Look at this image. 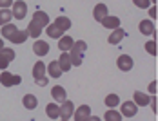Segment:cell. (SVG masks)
Segmentation results:
<instances>
[{
	"instance_id": "cell-31",
	"label": "cell",
	"mask_w": 158,
	"mask_h": 121,
	"mask_svg": "<svg viewBox=\"0 0 158 121\" xmlns=\"http://www.w3.org/2000/svg\"><path fill=\"white\" fill-rule=\"evenodd\" d=\"M35 83H36L38 87H46V85H48V76H44V78H38V80H35Z\"/></svg>"
},
{
	"instance_id": "cell-28",
	"label": "cell",
	"mask_w": 158,
	"mask_h": 121,
	"mask_svg": "<svg viewBox=\"0 0 158 121\" xmlns=\"http://www.w3.org/2000/svg\"><path fill=\"white\" fill-rule=\"evenodd\" d=\"M106 105L109 107V108H114L116 105H120V98L116 94H107L106 96Z\"/></svg>"
},
{
	"instance_id": "cell-22",
	"label": "cell",
	"mask_w": 158,
	"mask_h": 121,
	"mask_svg": "<svg viewBox=\"0 0 158 121\" xmlns=\"http://www.w3.org/2000/svg\"><path fill=\"white\" fill-rule=\"evenodd\" d=\"M22 103H24V107H26L27 110H33V108H36V105H38V100H36V96H33V94H26V96L22 98Z\"/></svg>"
},
{
	"instance_id": "cell-10",
	"label": "cell",
	"mask_w": 158,
	"mask_h": 121,
	"mask_svg": "<svg viewBox=\"0 0 158 121\" xmlns=\"http://www.w3.org/2000/svg\"><path fill=\"white\" fill-rule=\"evenodd\" d=\"M126 31L122 29V27H118V29H113V33L109 34V38H107V42H109L111 45H116V44H120L124 38H126Z\"/></svg>"
},
{
	"instance_id": "cell-12",
	"label": "cell",
	"mask_w": 158,
	"mask_h": 121,
	"mask_svg": "<svg viewBox=\"0 0 158 121\" xmlns=\"http://www.w3.org/2000/svg\"><path fill=\"white\" fill-rule=\"evenodd\" d=\"M106 16H107V6L102 4V2H98L95 6V9H93V18H95L96 22H102Z\"/></svg>"
},
{
	"instance_id": "cell-9",
	"label": "cell",
	"mask_w": 158,
	"mask_h": 121,
	"mask_svg": "<svg viewBox=\"0 0 158 121\" xmlns=\"http://www.w3.org/2000/svg\"><path fill=\"white\" fill-rule=\"evenodd\" d=\"M120 110H122V116H126V118H133V116H136L138 105H136L135 101H129V100H127L126 103H122Z\"/></svg>"
},
{
	"instance_id": "cell-29",
	"label": "cell",
	"mask_w": 158,
	"mask_h": 121,
	"mask_svg": "<svg viewBox=\"0 0 158 121\" xmlns=\"http://www.w3.org/2000/svg\"><path fill=\"white\" fill-rule=\"evenodd\" d=\"M145 51H147L149 54H153V56L156 54V47H155V42H153V40H149V42L145 44Z\"/></svg>"
},
{
	"instance_id": "cell-33",
	"label": "cell",
	"mask_w": 158,
	"mask_h": 121,
	"mask_svg": "<svg viewBox=\"0 0 158 121\" xmlns=\"http://www.w3.org/2000/svg\"><path fill=\"white\" fill-rule=\"evenodd\" d=\"M149 92H151V94L156 92V81H151V83H149Z\"/></svg>"
},
{
	"instance_id": "cell-20",
	"label": "cell",
	"mask_w": 158,
	"mask_h": 121,
	"mask_svg": "<svg viewBox=\"0 0 158 121\" xmlns=\"http://www.w3.org/2000/svg\"><path fill=\"white\" fill-rule=\"evenodd\" d=\"M102 25H104L106 29H118V27H120V18L107 15L104 20H102Z\"/></svg>"
},
{
	"instance_id": "cell-13",
	"label": "cell",
	"mask_w": 158,
	"mask_h": 121,
	"mask_svg": "<svg viewBox=\"0 0 158 121\" xmlns=\"http://www.w3.org/2000/svg\"><path fill=\"white\" fill-rule=\"evenodd\" d=\"M89 116H91V107L89 105H80L75 110V114H73L75 121H84L85 118H89Z\"/></svg>"
},
{
	"instance_id": "cell-26",
	"label": "cell",
	"mask_w": 158,
	"mask_h": 121,
	"mask_svg": "<svg viewBox=\"0 0 158 121\" xmlns=\"http://www.w3.org/2000/svg\"><path fill=\"white\" fill-rule=\"evenodd\" d=\"M11 18H13V11L11 9H0V25L11 24Z\"/></svg>"
},
{
	"instance_id": "cell-8",
	"label": "cell",
	"mask_w": 158,
	"mask_h": 121,
	"mask_svg": "<svg viewBox=\"0 0 158 121\" xmlns=\"http://www.w3.org/2000/svg\"><path fill=\"white\" fill-rule=\"evenodd\" d=\"M116 67L120 71H124V72H129L133 69V58L129 54H120L118 60H116Z\"/></svg>"
},
{
	"instance_id": "cell-2",
	"label": "cell",
	"mask_w": 158,
	"mask_h": 121,
	"mask_svg": "<svg viewBox=\"0 0 158 121\" xmlns=\"http://www.w3.org/2000/svg\"><path fill=\"white\" fill-rule=\"evenodd\" d=\"M2 36L6 40H11L13 44H24L29 36V31H20L13 24H6V25H2Z\"/></svg>"
},
{
	"instance_id": "cell-15",
	"label": "cell",
	"mask_w": 158,
	"mask_h": 121,
	"mask_svg": "<svg viewBox=\"0 0 158 121\" xmlns=\"http://www.w3.org/2000/svg\"><path fill=\"white\" fill-rule=\"evenodd\" d=\"M75 45V40L71 38V36H67V34H64L62 38L58 40V49L62 51V53H67V51H71Z\"/></svg>"
},
{
	"instance_id": "cell-7",
	"label": "cell",
	"mask_w": 158,
	"mask_h": 121,
	"mask_svg": "<svg viewBox=\"0 0 158 121\" xmlns=\"http://www.w3.org/2000/svg\"><path fill=\"white\" fill-rule=\"evenodd\" d=\"M75 103L73 101H69V100H65L62 105H60V118L62 119H71V116L75 114Z\"/></svg>"
},
{
	"instance_id": "cell-17",
	"label": "cell",
	"mask_w": 158,
	"mask_h": 121,
	"mask_svg": "<svg viewBox=\"0 0 158 121\" xmlns=\"http://www.w3.org/2000/svg\"><path fill=\"white\" fill-rule=\"evenodd\" d=\"M46 33L49 34V38H55V40H56V38L60 40V38L64 36V31L60 29V27H58L55 22H53V24H49L48 27H46Z\"/></svg>"
},
{
	"instance_id": "cell-23",
	"label": "cell",
	"mask_w": 158,
	"mask_h": 121,
	"mask_svg": "<svg viewBox=\"0 0 158 121\" xmlns=\"http://www.w3.org/2000/svg\"><path fill=\"white\" fill-rule=\"evenodd\" d=\"M46 71H48V67L44 65V61H36L35 67H33V76H35V80L44 78V76H46Z\"/></svg>"
},
{
	"instance_id": "cell-34",
	"label": "cell",
	"mask_w": 158,
	"mask_h": 121,
	"mask_svg": "<svg viewBox=\"0 0 158 121\" xmlns=\"http://www.w3.org/2000/svg\"><path fill=\"white\" fill-rule=\"evenodd\" d=\"M149 15L151 18H156V7H149Z\"/></svg>"
},
{
	"instance_id": "cell-11",
	"label": "cell",
	"mask_w": 158,
	"mask_h": 121,
	"mask_svg": "<svg viewBox=\"0 0 158 121\" xmlns=\"http://www.w3.org/2000/svg\"><path fill=\"white\" fill-rule=\"evenodd\" d=\"M33 53L36 54V56H46L49 53V45H48V42H44V40H36L35 44H33Z\"/></svg>"
},
{
	"instance_id": "cell-24",
	"label": "cell",
	"mask_w": 158,
	"mask_h": 121,
	"mask_svg": "<svg viewBox=\"0 0 158 121\" xmlns=\"http://www.w3.org/2000/svg\"><path fill=\"white\" fill-rule=\"evenodd\" d=\"M46 114H48L51 119H56V118H60V107L56 105V103H49L46 107Z\"/></svg>"
},
{
	"instance_id": "cell-27",
	"label": "cell",
	"mask_w": 158,
	"mask_h": 121,
	"mask_svg": "<svg viewBox=\"0 0 158 121\" xmlns=\"http://www.w3.org/2000/svg\"><path fill=\"white\" fill-rule=\"evenodd\" d=\"M55 24H56L64 33H65L67 29H71V20H69V18H65V16H58V18L55 20Z\"/></svg>"
},
{
	"instance_id": "cell-3",
	"label": "cell",
	"mask_w": 158,
	"mask_h": 121,
	"mask_svg": "<svg viewBox=\"0 0 158 121\" xmlns=\"http://www.w3.org/2000/svg\"><path fill=\"white\" fill-rule=\"evenodd\" d=\"M85 49H87V44H85L84 40H78V42H75L73 49L69 51V54H71V61H73V65H75V67L82 65V56H84Z\"/></svg>"
},
{
	"instance_id": "cell-16",
	"label": "cell",
	"mask_w": 158,
	"mask_h": 121,
	"mask_svg": "<svg viewBox=\"0 0 158 121\" xmlns=\"http://www.w3.org/2000/svg\"><path fill=\"white\" fill-rule=\"evenodd\" d=\"M48 72L51 78H60V76L64 74V71L60 69V63H58V60H53L51 63L48 65Z\"/></svg>"
},
{
	"instance_id": "cell-30",
	"label": "cell",
	"mask_w": 158,
	"mask_h": 121,
	"mask_svg": "<svg viewBox=\"0 0 158 121\" xmlns=\"http://www.w3.org/2000/svg\"><path fill=\"white\" fill-rule=\"evenodd\" d=\"M133 4L138 6V7H142V9H147L151 6V0H133Z\"/></svg>"
},
{
	"instance_id": "cell-37",
	"label": "cell",
	"mask_w": 158,
	"mask_h": 121,
	"mask_svg": "<svg viewBox=\"0 0 158 121\" xmlns=\"http://www.w3.org/2000/svg\"><path fill=\"white\" fill-rule=\"evenodd\" d=\"M60 121H71V119H60Z\"/></svg>"
},
{
	"instance_id": "cell-35",
	"label": "cell",
	"mask_w": 158,
	"mask_h": 121,
	"mask_svg": "<svg viewBox=\"0 0 158 121\" xmlns=\"http://www.w3.org/2000/svg\"><path fill=\"white\" fill-rule=\"evenodd\" d=\"M84 121H102V119H100L98 116H89V118H85Z\"/></svg>"
},
{
	"instance_id": "cell-19",
	"label": "cell",
	"mask_w": 158,
	"mask_h": 121,
	"mask_svg": "<svg viewBox=\"0 0 158 121\" xmlns=\"http://www.w3.org/2000/svg\"><path fill=\"white\" fill-rule=\"evenodd\" d=\"M133 101H135L136 105H140V107H145V105H149V103H151V98H149L145 92L136 91V92H135V96H133Z\"/></svg>"
},
{
	"instance_id": "cell-5",
	"label": "cell",
	"mask_w": 158,
	"mask_h": 121,
	"mask_svg": "<svg viewBox=\"0 0 158 121\" xmlns=\"http://www.w3.org/2000/svg\"><path fill=\"white\" fill-rule=\"evenodd\" d=\"M15 56H16V54H15V51H13V49L4 47V49L0 51V69H2V71H6V69H7V65L15 60Z\"/></svg>"
},
{
	"instance_id": "cell-4",
	"label": "cell",
	"mask_w": 158,
	"mask_h": 121,
	"mask_svg": "<svg viewBox=\"0 0 158 121\" xmlns=\"http://www.w3.org/2000/svg\"><path fill=\"white\" fill-rule=\"evenodd\" d=\"M0 83H2L4 87H15V85H20V83H22V76L11 74V72L4 71V72L0 74Z\"/></svg>"
},
{
	"instance_id": "cell-25",
	"label": "cell",
	"mask_w": 158,
	"mask_h": 121,
	"mask_svg": "<svg viewBox=\"0 0 158 121\" xmlns=\"http://www.w3.org/2000/svg\"><path fill=\"white\" fill-rule=\"evenodd\" d=\"M104 119L106 121H122V112L114 110V108H109L106 114H104Z\"/></svg>"
},
{
	"instance_id": "cell-14",
	"label": "cell",
	"mask_w": 158,
	"mask_h": 121,
	"mask_svg": "<svg viewBox=\"0 0 158 121\" xmlns=\"http://www.w3.org/2000/svg\"><path fill=\"white\" fill-rule=\"evenodd\" d=\"M51 96H53V100H55L56 103H64V101L67 100V96H65V89L60 87V85H55V87L51 89Z\"/></svg>"
},
{
	"instance_id": "cell-21",
	"label": "cell",
	"mask_w": 158,
	"mask_h": 121,
	"mask_svg": "<svg viewBox=\"0 0 158 121\" xmlns=\"http://www.w3.org/2000/svg\"><path fill=\"white\" fill-rule=\"evenodd\" d=\"M138 29L142 34H153L155 33V24L151 22V20H142L140 24H138Z\"/></svg>"
},
{
	"instance_id": "cell-6",
	"label": "cell",
	"mask_w": 158,
	"mask_h": 121,
	"mask_svg": "<svg viewBox=\"0 0 158 121\" xmlns=\"http://www.w3.org/2000/svg\"><path fill=\"white\" fill-rule=\"evenodd\" d=\"M13 18H18V20H22V18H26L27 15V4L24 2V0H16L15 4H13Z\"/></svg>"
},
{
	"instance_id": "cell-1",
	"label": "cell",
	"mask_w": 158,
	"mask_h": 121,
	"mask_svg": "<svg viewBox=\"0 0 158 121\" xmlns=\"http://www.w3.org/2000/svg\"><path fill=\"white\" fill-rule=\"evenodd\" d=\"M48 25H49V16H48V13H44V11H36V13L33 15L29 25H27L29 36H33V38H36V40H38V36H40L42 29H46Z\"/></svg>"
},
{
	"instance_id": "cell-32",
	"label": "cell",
	"mask_w": 158,
	"mask_h": 121,
	"mask_svg": "<svg viewBox=\"0 0 158 121\" xmlns=\"http://www.w3.org/2000/svg\"><path fill=\"white\" fill-rule=\"evenodd\" d=\"M15 2L13 0H0V7L2 9H9V6H13Z\"/></svg>"
},
{
	"instance_id": "cell-18",
	"label": "cell",
	"mask_w": 158,
	"mask_h": 121,
	"mask_svg": "<svg viewBox=\"0 0 158 121\" xmlns=\"http://www.w3.org/2000/svg\"><path fill=\"white\" fill-rule=\"evenodd\" d=\"M58 63H60V69H62L64 72L71 71V65H73V61H71V54H69V53H62L60 58H58Z\"/></svg>"
},
{
	"instance_id": "cell-36",
	"label": "cell",
	"mask_w": 158,
	"mask_h": 121,
	"mask_svg": "<svg viewBox=\"0 0 158 121\" xmlns=\"http://www.w3.org/2000/svg\"><path fill=\"white\" fill-rule=\"evenodd\" d=\"M2 49H4V40L0 38V51H2Z\"/></svg>"
}]
</instances>
